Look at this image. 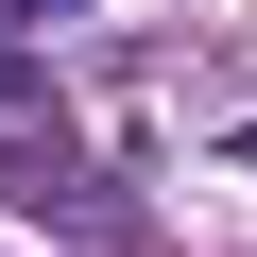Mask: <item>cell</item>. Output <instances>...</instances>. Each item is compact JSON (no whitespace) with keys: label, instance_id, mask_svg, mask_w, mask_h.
<instances>
[{"label":"cell","instance_id":"2","mask_svg":"<svg viewBox=\"0 0 257 257\" xmlns=\"http://www.w3.org/2000/svg\"><path fill=\"white\" fill-rule=\"evenodd\" d=\"M18 18H69V0H0V35H18Z\"/></svg>","mask_w":257,"mask_h":257},{"label":"cell","instance_id":"1","mask_svg":"<svg viewBox=\"0 0 257 257\" xmlns=\"http://www.w3.org/2000/svg\"><path fill=\"white\" fill-rule=\"evenodd\" d=\"M18 86H35V52H18V35H0V103H18Z\"/></svg>","mask_w":257,"mask_h":257}]
</instances>
